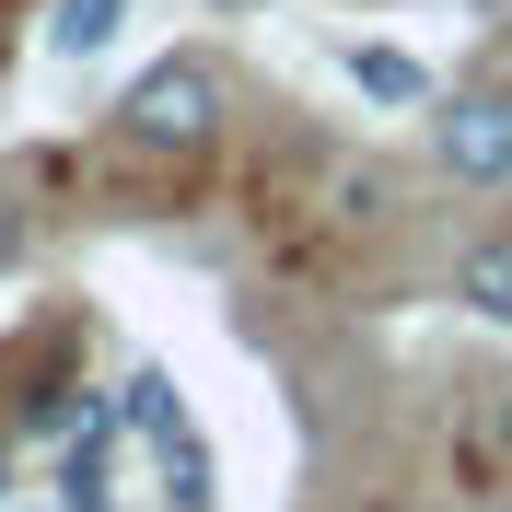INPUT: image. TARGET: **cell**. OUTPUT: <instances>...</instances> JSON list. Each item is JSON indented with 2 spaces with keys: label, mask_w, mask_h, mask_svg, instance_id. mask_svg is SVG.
Here are the masks:
<instances>
[{
  "label": "cell",
  "mask_w": 512,
  "mask_h": 512,
  "mask_svg": "<svg viewBox=\"0 0 512 512\" xmlns=\"http://www.w3.org/2000/svg\"><path fill=\"white\" fill-rule=\"evenodd\" d=\"M117 128L140 140V152H210L222 140V82H210V59H152L140 82H128V105H117Z\"/></svg>",
  "instance_id": "obj_1"
},
{
  "label": "cell",
  "mask_w": 512,
  "mask_h": 512,
  "mask_svg": "<svg viewBox=\"0 0 512 512\" xmlns=\"http://www.w3.org/2000/svg\"><path fill=\"white\" fill-rule=\"evenodd\" d=\"M431 152H443L454 187H512V82H478L431 117Z\"/></svg>",
  "instance_id": "obj_2"
},
{
  "label": "cell",
  "mask_w": 512,
  "mask_h": 512,
  "mask_svg": "<svg viewBox=\"0 0 512 512\" xmlns=\"http://www.w3.org/2000/svg\"><path fill=\"white\" fill-rule=\"evenodd\" d=\"M454 303H466V315H489V326H512V233H489V245L454 256Z\"/></svg>",
  "instance_id": "obj_3"
},
{
  "label": "cell",
  "mask_w": 512,
  "mask_h": 512,
  "mask_svg": "<svg viewBox=\"0 0 512 512\" xmlns=\"http://www.w3.org/2000/svg\"><path fill=\"white\" fill-rule=\"evenodd\" d=\"M128 35V0H47V59H94Z\"/></svg>",
  "instance_id": "obj_4"
},
{
  "label": "cell",
  "mask_w": 512,
  "mask_h": 512,
  "mask_svg": "<svg viewBox=\"0 0 512 512\" xmlns=\"http://www.w3.org/2000/svg\"><path fill=\"white\" fill-rule=\"evenodd\" d=\"M350 82H361V94H373V105H419V94H431V82H419V59H408V47H350Z\"/></svg>",
  "instance_id": "obj_5"
},
{
  "label": "cell",
  "mask_w": 512,
  "mask_h": 512,
  "mask_svg": "<svg viewBox=\"0 0 512 512\" xmlns=\"http://www.w3.org/2000/svg\"><path fill=\"white\" fill-rule=\"evenodd\" d=\"M128 431L175 443V384H163V373H140V384H128Z\"/></svg>",
  "instance_id": "obj_6"
},
{
  "label": "cell",
  "mask_w": 512,
  "mask_h": 512,
  "mask_svg": "<svg viewBox=\"0 0 512 512\" xmlns=\"http://www.w3.org/2000/svg\"><path fill=\"white\" fill-rule=\"evenodd\" d=\"M501 454H512V396H501Z\"/></svg>",
  "instance_id": "obj_7"
},
{
  "label": "cell",
  "mask_w": 512,
  "mask_h": 512,
  "mask_svg": "<svg viewBox=\"0 0 512 512\" xmlns=\"http://www.w3.org/2000/svg\"><path fill=\"white\" fill-rule=\"evenodd\" d=\"M0 512H12V466H0Z\"/></svg>",
  "instance_id": "obj_8"
},
{
  "label": "cell",
  "mask_w": 512,
  "mask_h": 512,
  "mask_svg": "<svg viewBox=\"0 0 512 512\" xmlns=\"http://www.w3.org/2000/svg\"><path fill=\"white\" fill-rule=\"evenodd\" d=\"M233 12H245V0H233Z\"/></svg>",
  "instance_id": "obj_9"
},
{
  "label": "cell",
  "mask_w": 512,
  "mask_h": 512,
  "mask_svg": "<svg viewBox=\"0 0 512 512\" xmlns=\"http://www.w3.org/2000/svg\"><path fill=\"white\" fill-rule=\"evenodd\" d=\"M12 512H24V501H12Z\"/></svg>",
  "instance_id": "obj_10"
}]
</instances>
